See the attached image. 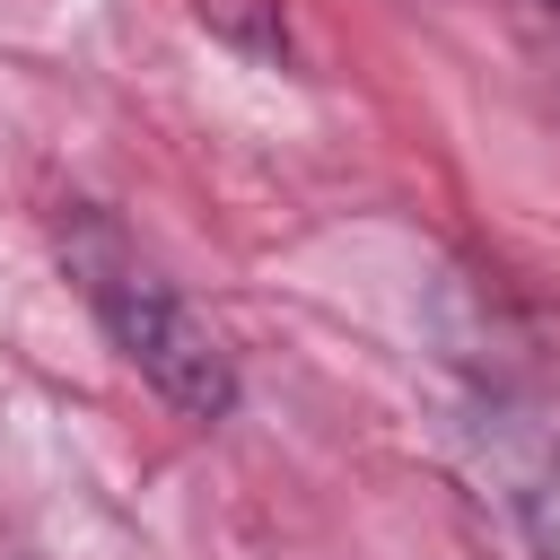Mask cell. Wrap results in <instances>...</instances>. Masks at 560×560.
<instances>
[{
	"mask_svg": "<svg viewBox=\"0 0 560 560\" xmlns=\"http://www.w3.org/2000/svg\"><path fill=\"white\" fill-rule=\"evenodd\" d=\"M88 306H96V324H105V341L158 385V402L166 411H184V420H228L236 411V359H228V341L158 280V271H140V262H96L88 271Z\"/></svg>",
	"mask_w": 560,
	"mask_h": 560,
	"instance_id": "cell-1",
	"label": "cell"
},
{
	"mask_svg": "<svg viewBox=\"0 0 560 560\" xmlns=\"http://www.w3.org/2000/svg\"><path fill=\"white\" fill-rule=\"evenodd\" d=\"M201 26H219V35H236V44L271 52V61H280V44H289L280 0H201Z\"/></svg>",
	"mask_w": 560,
	"mask_h": 560,
	"instance_id": "cell-2",
	"label": "cell"
},
{
	"mask_svg": "<svg viewBox=\"0 0 560 560\" xmlns=\"http://www.w3.org/2000/svg\"><path fill=\"white\" fill-rule=\"evenodd\" d=\"M542 9H560V0H542Z\"/></svg>",
	"mask_w": 560,
	"mask_h": 560,
	"instance_id": "cell-3",
	"label": "cell"
}]
</instances>
